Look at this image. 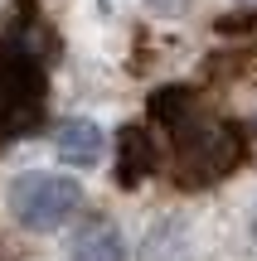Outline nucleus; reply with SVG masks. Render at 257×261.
<instances>
[{
	"label": "nucleus",
	"instance_id": "obj_1",
	"mask_svg": "<svg viewBox=\"0 0 257 261\" xmlns=\"http://www.w3.org/2000/svg\"><path fill=\"white\" fill-rule=\"evenodd\" d=\"M175 136V179L180 189H204V184H219L223 174L243 165V130L233 121H214V116H199L194 112L184 126L170 130Z\"/></svg>",
	"mask_w": 257,
	"mask_h": 261
},
{
	"label": "nucleus",
	"instance_id": "obj_4",
	"mask_svg": "<svg viewBox=\"0 0 257 261\" xmlns=\"http://www.w3.org/2000/svg\"><path fill=\"white\" fill-rule=\"evenodd\" d=\"M151 169H155V140L141 126H122L116 130V179L126 189H136Z\"/></svg>",
	"mask_w": 257,
	"mask_h": 261
},
{
	"label": "nucleus",
	"instance_id": "obj_7",
	"mask_svg": "<svg viewBox=\"0 0 257 261\" xmlns=\"http://www.w3.org/2000/svg\"><path fill=\"white\" fill-rule=\"evenodd\" d=\"M252 242H257V218H252Z\"/></svg>",
	"mask_w": 257,
	"mask_h": 261
},
{
	"label": "nucleus",
	"instance_id": "obj_5",
	"mask_svg": "<svg viewBox=\"0 0 257 261\" xmlns=\"http://www.w3.org/2000/svg\"><path fill=\"white\" fill-rule=\"evenodd\" d=\"M54 150H58V160H63V165L87 169V165H97V160H102V130H97V121L78 116V121H68L63 130H58Z\"/></svg>",
	"mask_w": 257,
	"mask_h": 261
},
{
	"label": "nucleus",
	"instance_id": "obj_3",
	"mask_svg": "<svg viewBox=\"0 0 257 261\" xmlns=\"http://www.w3.org/2000/svg\"><path fill=\"white\" fill-rule=\"evenodd\" d=\"M78 203H83V189L68 174H44V169H34V174H19L15 184H10V213H15V223L29 227V232H54V227H63L68 218L78 213Z\"/></svg>",
	"mask_w": 257,
	"mask_h": 261
},
{
	"label": "nucleus",
	"instance_id": "obj_2",
	"mask_svg": "<svg viewBox=\"0 0 257 261\" xmlns=\"http://www.w3.org/2000/svg\"><path fill=\"white\" fill-rule=\"evenodd\" d=\"M44 121V68L15 39H0V136H29Z\"/></svg>",
	"mask_w": 257,
	"mask_h": 261
},
{
	"label": "nucleus",
	"instance_id": "obj_6",
	"mask_svg": "<svg viewBox=\"0 0 257 261\" xmlns=\"http://www.w3.org/2000/svg\"><path fill=\"white\" fill-rule=\"evenodd\" d=\"M73 261H126V247H122V232H116L107 218H97V223L78 227L73 237Z\"/></svg>",
	"mask_w": 257,
	"mask_h": 261
}]
</instances>
